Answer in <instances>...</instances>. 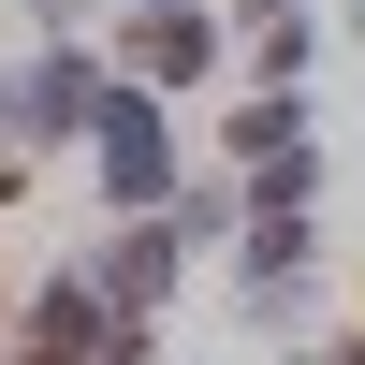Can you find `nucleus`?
<instances>
[{
  "label": "nucleus",
  "instance_id": "f257e3e1",
  "mask_svg": "<svg viewBox=\"0 0 365 365\" xmlns=\"http://www.w3.org/2000/svg\"><path fill=\"white\" fill-rule=\"evenodd\" d=\"M234 220H249V190H234V175L205 161L175 205H146V220H103L73 263H88V292H103V307H161V322H175L190 263H205V249H234Z\"/></svg>",
  "mask_w": 365,
  "mask_h": 365
},
{
  "label": "nucleus",
  "instance_id": "f03ea898",
  "mask_svg": "<svg viewBox=\"0 0 365 365\" xmlns=\"http://www.w3.org/2000/svg\"><path fill=\"white\" fill-rule=\"evenodd\" d=\"M73 161H88V205H103V220H146V205H175V190L205 175L190 132H175V103H161V88H132V73H103Z\"/></svg>",
  "mask_w": 365,
  "mask_h": 365
},
{
  "label": "nucleus",
  "instance_id": "7ed1b4c3",
  "mask_svg": "<svg viewBox=\"0 0 365 365\" xmlns=\"http://www.w3.org/2000/svg\"><path fill=\"white\" fill-rule=\"evenodd\" d=\"M88 103H103V44H15L0 58V190L88 146Z\"/></svg>",
  "mask_w": 365,
  "mask_h": 365
},
{
  "label": "nucleus",
  "instance_id": "20e7f679",
  "mask_svg": "<svg viewBox=\"0 0 365 365\" xmlns=\"http://www.w3.org/2000/svg\"><path fill=\"white\" fill-rule=\"evenodd\" d=\"M103 73L161 88V103H205L234 73V29H220V0H117L103 15Z\"/></svg>",
  "mask_w": 365,
  "mask_h": 365
},
{
  "label": "nucleus",
  "instance_id": "39448f33",
  "mask_svg": "<svg viewBox=\"0 0 365 365\" xmlns=\"http://www.w3.org/2000/svg\"><path fill=\"white\" fill-rule=\"evenodd\" d=\"M322 278V205H249L234 220V307L263 336H292V292Z\"/></svg>",
  "mask_w": 365,
  "mask_h": 365
},
{
  "label": "nucleus",
  "instance_id": "423d86ee",
  "mask_svg": "<svg viewBox=\"0 0 365 365\" xmlns=\"http://www.w3.org/2000/svg\"><path fill=\"white\" fill-rule=\"evenodd\" d=\"M103 322H117V307L88 292V263H73V249H58L44 278L15 292V336H29V351H58V365H88V351H103Z\"/></svg>",
  "mask_w": 365,
  "mask_h": 365
},
{
  "label": "nucleus",
  "instance_id": "0eeeda50",
  "mask_svg": "<svg viewBox=\"0 0 365 365\" xmlns=\"http://www.w3.org/2000/svg\"><path fill=\"white\" fill-rule=\"evenodd\" d=\"M307 132H322V103H307V88H249V103H234L205 146H220V175H263L278 146H307Z\"/></svg>",
  "mask_w": 365,
  "mask_h": 365
},
{
  "label": "nucleus",
  "instance_id": "6e6552de",
  "mask_svg": "<svg viewBox=\"0 0 365 365\" xmlns=\"http://www.w3.org/2000/svg\"><path fill=\"white\" fill-rule=\"evenodd\" d=\"M234 73H249V88H307V73H322V15H278V29H234Z\"/></svg>",
  "mask_w": 365,
  "mask_h": 365
},
{
  "label": "nucleus",
  "instance_id": "1a4fd4ad",
  "mask_svg": "<svg viewBox=\"0 0 365 365\" xmlns=\"http://www.w3.org/2000/svg\"><path fill=\"white\" fill-rule=\"evenodd\" d=\"M88 365H161V307H117V322H103V351H88Z\"/></svg>",
  "mask_w": 365,
  "mask_h": 365
},
{
  "label": "nucleus",
  "instance_id": "9d476101",
  "mask_svg": "<svg viewBox=\"0 0 365 365\" xmlns=\"http://www.w3.org/2000/svg\"><path fill=\"white\" fill-rule=\"evenodd\" d=\"M278 15H307V0H220V29H278Z\"/></svg>",
  "mask_w": 365,
  "mask_h": 365
},
{
  "label": "nucleus",
  "instance_id": "9b49d317",
  "mask_svg": "<svg viewBox=\"0 0 365 365\" xmlns=\"http://www.w3.org/2000/svg\"><path fill=\"white\" fill-rule=\"evenodd\" d=\"M0 365H58V351H29V336H0Z\"/></svg>",
  "mask_w": 365,
  "mask_h": 365
},
{
  "label": "nucleus",
  "instance_id": "f8f14e48",
  "mask_svg": "<svg viewBox=\"0 0 365 365\" xmlns=\"http://www.w3.org/2000/svg\"><path fill=\"white\" fill-rule=\"evenodd\" d=\"M322 365H365V336H336V351H322Z\"/></svg>",
  "mask_w": 365,
  "mask_h": 365
},
{
  "label": "nucleus",
  "instance_id": "ddd939ff",
  "mask_svg": "<svg viewBox=\"0 0 365 365\" xmlns=\"http://www.w3.org/2000/svg\"><path fill=\"white\" fill-rule=\"evenodd\" d=\"M292 365H322V351H292Z\"/></svg>",
  "mask_w": 365,
  "mask_h": 365
}]
</instances>
